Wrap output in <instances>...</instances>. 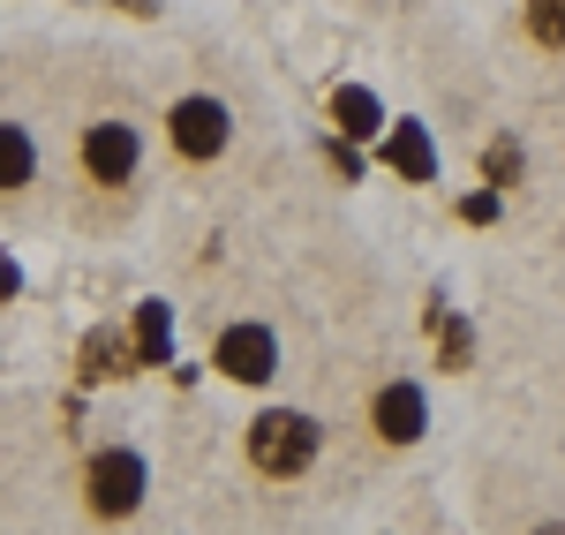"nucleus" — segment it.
Here are the masks:
<instances>
[{
	"label": "nucleus",
	"mask_w": 565,
	"mask_h": 535,
	"mask_svg": "<svg viewBox=\"0 0 565 535\" xmlns=\"http://www.w3.org/2000/svg\"><path fill=\"white\" fill-rule=\"evenodd\" d=\"M513 174H521V151H513V143H490V181L505 189Z\"/></svg>",
	"instance_id": "obj_13"
},
{
	"label": "nucleus",
	"mask_w": 565,
	"mask_h": 535,
	"mask_svg": "<svg viewBox=\"0 0 565 535\" xmlns=\"http://www.w3.org/2000/svg\"><path fill=\"white\" fill-rule=\"evenodd\" d=\"M535 535H565V528H535Z\"/></svg>",
	"instance_id": "obj_15"
},
{
	"label": "nucleus",
	"mask_w": 565,
	"mask_h": 535,
	"mask_svg": "<svg viewBox=\"0 0 565 535\" xmlns=\"http://www.w3.org/2000/svg\"><path fill=\"white\" fill-rule=\"evenodd\" d=\"M31 174H39V143H31V129L0 121V189H23Z\"/></svg>",
	"instance_id": "obj_9"
},
{
	"label": "nucleus",
	"mask_w": 565,
	"mask_h": 535,
	"mask_svg": "<svg viewBox=\"0 0 565 535\" xmlns=\"http://www.w3.org/2000/svg\"><path fill=\"white\" fill-rule=\"evenodd\" d=\"M84 497L98 521H121V513H136L143 505V460L136 452H98L84 468Z\"/></svg>",
	"instance_id": "obj_2"
},
{
	"label": "nucleus",
	"mask_w": 565,
	"mask_h": 535,
	"mask_svg": "<svg viewBox=\"0 0 565 535\" xmlns=\"http://www.w3.org/2000/svg\"><path fill=\"white\" fill-rule=\"evenodd\" d=\"M15 295H23V271H15L8 257H0V302H15Z\"/></svg>",
	"instance_id": "obj_14"
},
{
	"label": "nucleus",
	"mask_w": 565,
	"mask_h": 535,
	"mask_svg": "<svg viewBox=\"0 0 565 535\" xmlns=\"http://www.w3.org/2000/svg\"><path fill=\"white\" fill-rule=\"evenodd\" d=\"M527 31L543 45H565V0H527Z\"/></svg>",
	"instance_id": "obj_11"
},
{
	"label": "nucleus",
	"mask_w": 565,
	"mask_h": 535,
	"mask_svg": "<svg viewBox=\"0 0 565 535\" xmlns=\"http://www.w3.org/2000/svg\"><path fill=\"white\" fill-rule=\"evenodd\" d=\"M167 347H174V317H167V302H143L136 310V362H167Z\"/></svg>",
	"instance_id": "obj_10"
},
{
	"label": "nucleus",
	"mask_w": 565,
	"mask_h": 535,
	"mask_svg": "<svg viewBox=\"0 0 565 535\" xmlns=\"http://www.w3.org/2000/svg\"><path fill=\"white\" fill-rule=\"evenodd\" d=\"M212 362L234 377V385H264V377L279 370V347H271V332H264V324H226V332H218V347H212Z\"/></svg>",
	"instance_id": "obj_4"
},
{
	"label": "nucleus",
	"mask_w": 565,
	"mask_h": 535,
	"mask_svg": "<svg viewBox=\"0 0 565 535\" xmlns=\"http://www.w3.org/2000/svg\"><path fill=\"white\" fill-rule=\"evenodd\" d=\"M249 460H257L264 475H302L309 460H317V422L295 415V407H271L249 422Z\"/></svg>",
	"instance_id": "obj_1"
},
{
	"label": "nucleus",
	"mask_w": 565,
	"mask_h": 535,
	"mask_svg": "<svg viewBox=\"0 0 565 535\" xmlns=\"http://www.w3.org/2000/svg\"><path fill=\"white\" fill-rule=\"evenodd\" d=\"M423 415H430V407H423L415 385H385V393H377V430H385L392 446H415V438H423Z\"/></svg>",
	"instance_id": "obj_6"
},
{
	"label": "nucleus",
	"mask_w": 565,
	"mask_h": 535,
	"mask_svg": "<svg viewBox=\"0 0 565 535\" xmlns=\"http://www.w3.org/2000/svg\"><path fill=\"white\" fill-rule=\"evenodd\" d=\"M332 121H340V136L354 143V136H377V129H385V106H377L362 84H348V90H332Z\"/></svg>",
	"instance_id": "obj_8"
},
{
	"label": "nucleus",
	"mask_w": 565,
	"mask_h": 535,
	"mask_svg": "<svg viewBox=\"0 0 565 535\" xmlns=\"http://www.w3.org/2000/svg\"><path fill=\"white\" fill-rule=\"evenodd\" d=\"M385 159H392V174H407V181H430L437 174V151H430V136L415 129V121H399V129L385 136Z\"/></svg>",
	"instance_id": "obj_7"
},
{
	"label": "nucleus",
	"mask_w": 565,
	"mask_h": 535,
	"mask_svg": "<svg viewBox=\"0 0 565 535\" xmlns=\"http://www.w3.org/2000/svg\"><path fill=\"white\" fill-rule=\"evenodd\" d=\"M167 129H174L181 159H218V151H226V136H234V114H226L218 98H181Z\"/></svg>",
	"instance_id": "obj_3"
},
{
	"label": "nucleus",
	"mask_w": 565,
	"mask_h": 535,
	"mask_svg": "<svg viewBox=\"0 0 565 535\" xmlns=\"http://www.w3.org/2000/svg\"><path fill=\"white\" fill-rule=\"evenodd\" d=\"M114 362H121V340H106V332H90V340H84V377H121Z\"/></svg>",
	"instance_id": "obj_12"
},
{
	"label": "nucleus",
	"mask_w": 565,
	"mask_h": 535,
	"mask_svg": "<svg viewBox=\"0 0 565 535\" xmlns=\"http://www.w3.org/2000/svg\"><path fill=\"white\" fill-rule=\"evenodd\" d=\"M84 174L90 181H129L136 174V129L129 121H90L84 129Z\"/></svg>",
	"instance_id": "obj_5"
}]
</instances>
